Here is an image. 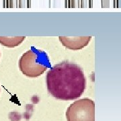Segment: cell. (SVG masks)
Returning a JSON list of instances; mask_svg holds the SVG:
<instances>
[{
	"label": "cell",
	"instance_id": "cell-1",
	"mask_svg": "<svg viewBox=\"0 0 121 121\" xmlns=\"http://www.w3.org/2000/svg\"><path fill=\"white\" fill-rule=\"evenodd\" d=\"M47 85L48 93L55 99L73 100L83 94L86 79L78 64L65 60L51 67L47 74Z\"/></svg>",
	"mask_w": 121,
	"mask_h": 121
},
{
	"label": "cell",
	"instance_id": "cell-2",
	"mask_svg": "<svg viewBox=\"0 0 121 121\" xmlns=\"http://www.w3.org/2000/svg\"><path fill=\"white\" fill-rule=\"evenodd\" d=\"M19 69L28 78H38L51 69V64L46 52L34 47L27 51L20 58Z\"/></svg>",
	"mask_w": 121,
	"mask_h": 121
},
{
	"label": "cell",
	"instance_id": "cell-3",
	"mask_svg": "<svg viewBox=\"0 0 121 121\" xmlns=\"http://www.w3.org/2000/svg\"><path fill=\"white\" fill-rule=\"evenodd\" d=\"M67 121H95V103L82 98L69 105L65 113Z\"/></svg>",
	"mask_w": 121,
	"mask_h": 121
},
{
	"label": "cell",
	"instance_id": "cell-4",
	"mask_svg": "<svg viewBox=\"0 0 121 121\" xmlns=\"http://www.w3.org/2000/svg\"><path fill=\"white\" fill-rule=\"evenodd\" d=\"M91 36H59V39L61 44L71 50H80L86 47L90 43Z\"/></svg>",
	"mask_w": 121,
	"mask_h": 121
},
{
	"label": "cell",
	"instance_id": "cell-5",
	"mask_svg": "<svg viewBox=\"0 0 121 121\" xmlns=\"http://www.w3.org/2000/svg\"><path fill=\"white\" fill-rule=\"evenodd\" d=\"M26 36H0V44L6 47H17L25 40Z\"/></svg>",
	"mask_w": 121,
	"mask_h": 121
},
{
	"label": "cell",
	"instance_id": "cell-6",
	"mask_svg": "<svg viewBox=\"0 0 121 121\" xmlns=\"http://www.w3.org/2000/svg\"><path fill=\"white\" fill-rule=\"evenodd\" d=\"M0 56H1V53H0Z\"/></svg>",
	"mask_w": 121,
	"mask_h": 121
},
{
	"label": "cell",
	"instance_id": "cell-7",
	"mask_svg": "<svg viewBox=\"0 0 121 121\" xmlns=\"http://www.w3.org/2000/svg\"><path fill=\"white\" fill-rule=\"evenodd\" d=\"M0 91H1V90H0Z\"/></svg>",
	"mask_w": 121,
	"mask_h": 121
}]
</instances>
